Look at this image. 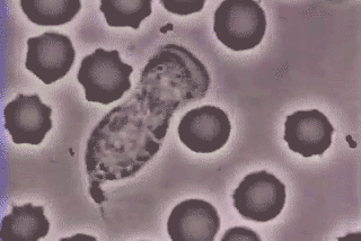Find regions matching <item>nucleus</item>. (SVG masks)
I'll return each mask as SVG.
<instances>
[{
	"instance_id": "f257e3e1",
	"label": "nucleus",
	"mask_w": 361,
	"mask_h": 241,
	"mask_svg": "<svg viewBox=\"0 0 361 241\" xmlns=\"http://www.w3.org/2000/svg\"><path fill=\"white\" fill-rule=\"evenodd\" d=\"M172 116L152 110L135 89L114 107L92 132L85 152L90 194L104 202L103 183L135 176L159 152Z\"/></svg>"
},
{
	"instance_id": "f03ea898",
	"label": "nucleus",
	"mask_w": 361,
	"mask_h": 241,
	"mask_svg": "<svg viewBox=\"0 0 361 241\" xmlns=\"http://www.w3.org/2000/svg\"><path fill=\"white\" fill-rule=\"evenodd\" d=\"M210 76L202 62L178 44L164 45L141 73L137 89L156 109L174 116L208 93Z\"/></svg>"
},
{
	"instance_id": "7ed1b4c3",
	"label": "nucleus",
	"mask_w": 361,
	"mask_h": 241,
	"mask_svg": "<svg viewBox=\"0 0 361 241\" xmlns=\"http://www.w3.org/2000/svg\"><path fill=\"white\" fill-rule=\"evenodd\" d=\"M133 67L122 62L118 50L96 49L82 59L77 80L90 103L109 105L123 97L131 88Z\"/></svg>"
},
{
	"instance_id": "20e7f679",
	"label": "nucleus",
	"mask_w": 361,
	"mask_h": 241,
	"mask_svg": "<svg viewBox=\"0 0 361 241\" xmlns=\"http://www.w3.org/2000/svg\"><path fill=\"white\" fill-rule=\"evenodd\" d=\"M214 31L225 47L233 51L257 48L267 31V17L257 1H223L214 11Z\"/></svg>"
},
{
	"instance_id": "39448f33",
	"label": "nucleus",
	"mask_w": 361,
	"mask_h": 241,
	"mask_svg": "<svg viewBox=\"0 0 361 241\" xmlns=\"http://www.w3.org/2000/svg\"><path fill=\"white\" fill-rule=\"evenodd\" d=\"M233 199L244 219L264 223L276 219L283 210L286 186L268 171L252 173L235 190Z\"/></svg>"
},
{
	"instance_id": "423d86ee",
	"label": "nucleus",
	"mask_w": 361,
	"mask_h": 241,
	"mask_svg": "<svg viewBox=\"0 0 361 241\" xmlns=\"http://www.w3.org/2000/svg\"><path fill=\"white\" fill-rule=\"evenodd\" d=\"M76 59L71 39L65 34L45 32L27 39L25 68L45 85L65 78Z\"/></svg>"
},
{
	"instance_id": "0eeeda50",
	"label": "nucleus",
	"mask_w": 361,
	"mask_h": 241,
	"mask_svg": "<svg viewBox=\"0 0 361 241\" xmlns=\"http://www.w3.org/2000/svg\"><path fill=\"white\" fill-rule=\"evenodd\" d=\"M231 131L227 113L212 105L189 111L180 118L178 128L180 142L197 154L220 150L228 142Z\"/></svg>"
},
{
	"instance_id": "6e6552de",
	"label": "nucleus",
	"mask_w": 361,
	"mask_h": 241,
	"mask_svg": "<svg viewBox=\"0 0 361 241\" xmlns=\"http://www.w3.org/2000/svg\"><path fill=\"white\" fill-rule=\"evenodd\" d=\"M52 109L42 103L37 94H18L4 111L5 129L16 144L37 146L52 130Z\"/></svg>"
},
{
	"instance_id": "1a4fd4ad",
	"label": "nucleus",
	"mask_w": 361,
	"mask_h": 241,
	"mask_svg": "<svg viewBox=\"0 0 361 241\" xmlns=\"http://www.w3.org/2000/svg\"><path fill=\"white\" fill-rule=\"evenodd\" d=\"M334 128L319 110L298 111L288 116L285 139L291 152L302 157L323 156L332 144Z\"/></svg>"
},
{
	"instance_id": "9d476101",
	"label": "nucleus",
	"mask_w": 361,
	"mask_h": 241,
	"mask_svg": "<svg viewBox=\"0 0 361 241\" xmlns=\"http://www.w3.org/2000/svg\"><path fill=\"white\" fill-rule=\"evenodd\" d=\"M219 229L217 209L203 199L180 202L167 221V233L172 241H214Z\"/></svg>"
},
{
	"instance_id": "9b49d317",
	"label": "nucleus",
	"mask_w": 361,
	"mask_h": 241,
	"mask_svg": "<svg viewBox=\"0 0 361 241\" xmlns=\"http://www.w3.org/2000/svg\"><path fill=\"white\" fill-rule=\"evenodd\" d=\"M50 222L44 216L43 206H34L31 203L16 206L1 221V238L37 241L48 236Z\"/></svg>"
},
{
	"instance_id": "f8f14e48",
	"label": "nucleus",
	"mask_w": 361,
	"mask_h": 241,
	"mask_svg": "<svg viewBox=\"0 0 361 241\" xmlns=\"http://www.w3.org/2000/svg\"><path fill=\"white\" fill-rule=\"evenodd\" d=\"M28 20L39 26L65 25L82 9L80 0H20Z\"/></svg>"
},
{
	"instance_id": "ddd939ff",
	"label": "nucleus",
	"mask_w": 361,
	"mask_h": 241,
	"mask_svg": "<svg viewBox=\"0 0 361 241\" xmlns=\"http://www.w3.org/2000/svg\"><path fill=\"white\" fill-rule=\"evenodd\" d=\"M152 0H101L102 13L107 25L138 30L142 20L152 15Z\"/></svg>"
},
{
	"instance_id": "4468645a",
	"label": "nucleus",
	"mask_w": 361,
	"mask_h": 241,
	"mask_svg": "<svg viewBox=\"0 0 361 241\" xmlns=\"http://www.w3.org/2000/svg\"><path fill=\"white\" fill-rule=\"evenodd\" d=\"M159 3L165 7L166 11L175 15L186 16V15L195 14L202 11L206 1L204 0H161Z\"/></svg>"
},
{
	"instance_id": "2eb2a0df",
	"label": "nucleus",
	"mask_w": 361,
	"mask_h": 241,
	"mask_svg": "<svg viewBox=\"0 0 361 241\" xmlns=\"http://www.w3.org/2000/svg\"><path fill=\"white\" fill-rule=\"evenodd\" d=\"M261 241L259 235L245 227L231 228L225 233L221 241Z\"/></svg>"
},
{
	"instance_id": "dca6fc26",
	"label": "nucleus",
	"mask_w": 361,
	"mask_h": 241,
	"mask_svg": "<svg viewBox=\"0 0 361 241\" xmlns=\"http://www.w3.org/2000/svg\"><path fill=\"white\" fill-rule=\"evenodd\" d=\"M84 239H86V240H93V241L96 240V239L94 238V237L86 236V235H76V236L68 237V238L61 239V241H63V240H73V241L84 240Z\"/></svg>"
}]
</instances>
